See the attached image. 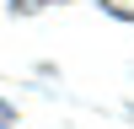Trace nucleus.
<instances>
[{
    "label": "nucleus",
    "instance_id": "obj_2",
    "mask_svg": "<svg viewBox=\"0 0 134 129\" xmlns=\"http://www.w3.org/2000/svg\"><path fill=\"white\" fill-rule=\"evenodd\" d=\"M11 118H16V113H11L5 102H0V129H11Z\"/></svg>",
    "mask_w": 134,
    "mask_h": 129
},
{
    "label": "nucleus",
    "instance_id": "obj_1",
    "mask_svg": "<svg viewBox=\"0 0 134 129\" xmlns=\"http://www.w3.org/2000/svg\"><path fill=\"white\" fill-rule=\"evenodd\" d=\"M16 11H38V6H48V0H11Z\"/></svg>",
    "mask_w": 134,
    "mask_h": 129
}]
</instances>
